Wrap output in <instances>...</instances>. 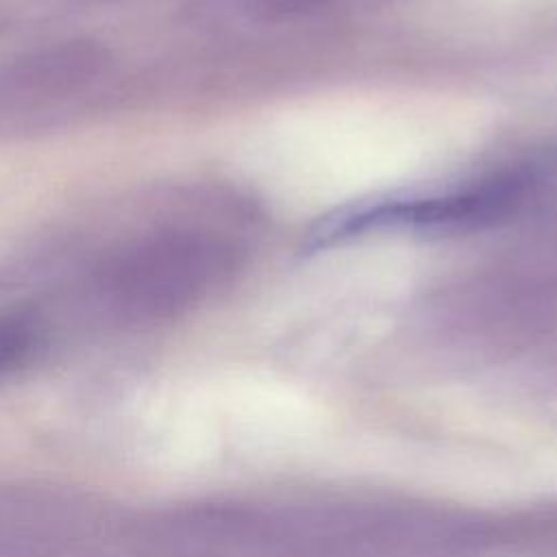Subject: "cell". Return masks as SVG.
Instances as JSON below:
<instances>
[{
	"label": "cell",
	"mask_w": 557,
	"mask_h": 557,
	"mask_svg": "<svg viewBox=\"0 0 557 557\" xmlns=\"http://www.w3.org/2000/svg\"><path fill=\"white\" fill-rule=\"evenodd\" d=\"M237 265L239 255L224 237L209 231L174 228L154 233L126 250L107 278L131 302L176 307L231 278Z\"/></svg>",
	"instance_id": "1"
},
{
	"label": "cell",
	"mask_w": 557,
	"mask_h": 557,
	"mask_svg": "<svg viewBox=\"0 0 557 557\" xmlns=\"http://www.w3.org/2000/svg\"><path fill=\"white\" fill-rule=\"evenodd\" d=\"M529 191L524 172L496 174L492 178L453 189L440 196L383 202L342 218L324 228V239L348 237L379 226H405L418 231H457L494 224L516 211Z\"/></svg>",
	"instance_id": "2"
},
{
	"label": "cell",
	"mask_w": 557,
	"mask_h": 557,
	"mask_svg": "<svg viewBox=\"0 0 557 557\" xmlns=\"http://www.w3.org/2000/svg\"><path fill=\"white\" fill-rule=\"evenodd\" d=\"M33 346V329L22 318H0V370L17 363Z\"/></svg>",
	"instance_id": "3"
}]
</instances>
